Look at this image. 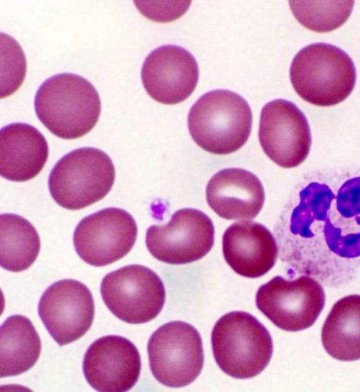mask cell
I'll return each mask as SVG.
<instances>
[{
    "label": "cell",
    "mask_w": 360,
    "mask_h": 392,
    "mask_svg": "<svg viewBox=\"0 0 360 392\" xmlns=\"http://www.w3.org/2000/svg\"><path fill=\"white\" fill-rule=\"evenodd\" d=\"M290 77L297 93L318 106H331L352 93L356 72L349 55L340 48L316 43L301 49L294 57Z\"/></svg>",
    "instance_id": "obj_4"
},
{
    "label": "cell",
    "mask_w": 360,
    "mask_h": 392,
    "mask_svg": "<svg viewBox=\"0 0 360 392\" xmlns=\"http://www.w3.org/2000/svg\"><path fill=\"white\" fill-rule=\"evenodd\" d=\"M137 226L127 211L109 207L82 219L75 228L73 243L86 263L101 267L126 256L137 237Z\"/></svg>",
    "instance_id": "obj_10"
},
{
    "label": "cell",
    "mask_w": 360,
    "mask_h": 392,
    "mask_svg": "<svg viewBox=\"0 0 360 392\" xmlns=\"http://www.w3.org/2000/svg\"><path fill=\"white\" fill-rule=\"evenodd\" d=\"M224 259L238 274L250 278L266 274L274 266L278 247L262 224L244 221L231 224L222 240Z\"/></svg>",
    "instance_id": "obj_16"
},
{
    "label": "cell",
    "mask_w": 360,
    "mask_h": 392,
    "mask_svg": "<svg viewBox=\"0 0 360 392\" xmlns=\"http://www.w3.org/2000/svg\"><path fill=\"white\" fill-rule=\"evenodd\" d=\"M49 145L41 133L25 123H11L0 132V174L16 182L30 180L44 168Z\"/></svg>",
    "instance_id": "obj_18"
},
{
    "label": "cell",
    "mask_w": 360,
    "mask_h": 392,
    "mask_svg": "<svg viewBox=\"0 0 360 392\" xmlns=\"http://www.w3.org/2000/svg\"><path fill=\"white\" fill-rule=\"evenodd\" d=\"M141 81L148 94L167 105L179 103L193 92L198 81V66L193 55L183 47L165 45L145 59Z\"/></svg>",
    "instance_id": "obj_15"
},
{
    "label": "cell",
    "mask_w": 360,
    "mask_h": 392,
    "mask_svg": "<svg viewBox=\"0 0 360 392\" xmlns=\"http://www.w3.org/2000/svg\"><path fill=\"white\" fill-rule=\"evenodd\" d=\"M290 9L298 22L317 32L333 31L349 17L354 1H290Z\"/></svg>",
    "instance_id": "obj_22"
},
{
    "label": "cell",
    "mask_w": 360,
    "mask_h": 392,
    "mask_svg": "<svg viewBox=\"0 0 360 392\" xmlns=\"http://www.w3.org/2000/svg\"><path fill=\"white\" fill-rule=\"evenodd\" d=\"M141 367L136 346L117 335H107L87 348L82 369L86 381L95 390L124 392L136 384Z\"/></svg>",
    "instance_id": "obj_14"
},
{
    "label": "cell",
    "mask_w": 360,
    "mask_h": 392,
    "mask_svg": "<svg viewBox=\"0 0 360 392\" xmlns=\"http://www.w3.org/2000/svg\"><path fill=\"white\" fill-rule=\"evenodd\" d=\"M252 115L248 102L238 93L216 89L202 95L191 107L188 127L195 143L209 152L226 155L248 141Z\"/></svg>",
    "instance_id": "obj_3"
},
{
    "label": "cell",
    "mask_w": 360,
    "mask_h": 392,
    "mask_svg": "<svg viewBox=\"0 0 360 392\" xmlns=\"http://www.w3.org/2000/svg\"><path fill=\"white\" fill-rule=\"evenodd\" d=\"M96 88L82 76L55 74L39 87L34 110L39 121L55 136L75 139L89 133L101 114Z\"/></svg>",
    "instance_id": "obj_2"
},
{
    "label": "cell",
    "mask_w": 360,
    "mask_h": 392,
    "mask_svg": "<svg viewBox=\"0 0 360 392\" xmlns=\"http://www.w3.org/2000/svg\"><path fill=\"white\" fill-rule=\"evenodd\" d=\"M102 299L111 313L130 324L154 319L165 301L160 277L149 268L128 265L105 275L101 284Z\"/></svg>",
    "instance_id": "obj_8"
},
{
    "label": "cell",
    "mask_w": 360,
    "mask_h": 392,
    "mask_svg": "<svg viewBox=\"0 0 360 392\" xmlns=\"http://www.w3.org/2000/svg\"><path fill=\"white\" fill-rule=\"evenodd\" d=\"M259 140L265 154L283 168L303 162L311 145L305 115L293 103L284 99L271 100L263 107Z\"/></svg>",
    "instance_id": "obj_12"
},
{
    "label": "cell",
    "mask_w": 360,
    "mask_h": 392,
    "mask_svg": "<svg viewBox=\"0 0 360 392\" xmlns=\"http://www.w3.org/2000/svg\"><path fill=\"white\" fill-rule=\"evenodd\" d=\"M214 242V228L210 217L191 208L176 211L167 224L151 226L146 235L150 254L170 264L200 259L210 251Z\"/></svg>",
    "instance_id": "obj_11"
},
{
    "label": "cell",
    "mask_w": 360,
    "mask_h": 392,
    "mask_svg": "<svg viewBox=\"0 0 360 392\" xmlns=\"http://www.w3.org/2000/svg\"><path fill=\"white\" fill-rule=\"evenodd\" d=\"M211 341L219 368L236 379L257 376L272 356L273 341L269 331L245 311H232L221 316L212 329Z\"/></svg>",
    "instance_id": "obj_5"
},
{
    "label": "cell",
    "mask_w": 360,
    "mask_h": 392,
    "mask_svg": "<svg viewBox=\"0 0 360 392\" xmlns=\"http://www.w3.org/2000/svg\"><path fill=\"white\" fill-rule=\"evenodd\" d=\"M147 351L153 375L168 387L190 384L203 367L200 334L186 322L172 321L160 326L150 336Z\"/></svg>",
    "instance_id": "obj_7"
},
{
    "label": "cell",
    "mask_w": 360,
    "mask_h": 392,
    "mask_svg": "<svg viewBox=\"0 0 360 392\" xmlns=\"http://www.w3.org/2000/svg\"><path fill=\"white\" fill-rule=\"evenodd\" d=\"M283 254L298 269L332 270L360 259V170L311 174L284 216Z\"/></svg>",
    "instance_id": "obj_1"
},
{
    "label": "cell",
    "mask_w": 360,
    "mask_h": 392,
    "mask_svg": "<svg viewBox=\"0 0 360 392\" xmlns=\"http://www.w3.org/2000/svg\"><path fill=\"white\" fill-rule=\"evenodd\" d=\"M115 178L110 157L98 148L85 147L62 157L53 167L48 183L50 194L58 205L78 210L103 199Z\"/></svg>",
    "instance_id": "obj_6"
},
{
    "label": "cell",
    "mask_w": 360,
    "mask_h": 392,
    "mask_svg": "<svg viewBox=\"0 0 360 392\" xmlns=\"http://www.w3.org/2000/svg\"><path fill=\"white\" fill-rule=\"evenodd\" d=\"M322 344L335 359H360V295L341 298L333 306L322 327Z\"/></svg>",
    "instance_id": "obj_19"
},
{
    "label": "cell",
    "mask_w": 360,
    "mask_h": 392,
    "mask_svg": "<svg viewBox=\"0 0 360 392\" xmlns=\"http://www.w3.org/2000/svg\"><path fill=\"white\" fill-rule=\"evenodd\" d=\"M0 263L3 268L20 272L30 268L40 250V239L32 224L14 214L0 216Z\"/></svg>",
    "instance_id": "obj_21"
},
{
    "label": "cell",
    "mask_w": 360,
    "mask_h": 392,
    "mask_svg": "<svg viewBox=\"0 0 360 392\" xmlns=\"http://www.w3.org/2000/svg\"><path fill=\"white\" fill-rule=\"evenodd\" d=\"M257 308L278 328L297 332L311 327L326 301L322 286L309 276L288 280L276 276L256 294Z\"/></svg>",
    "instance_id": "obj_9"
},
{
    "label": "cell",
    "mask_w": 360,
    "mask_h": 392,
    "mask_svg": "<svg viewBox=\"0 0 360 392\" xmlns=\"http://www.w3.org/2000/svg\"><path fill=\"white\" fill-rule=\"evenodd\" d=\"M38 313L48 332L62 346L77 340L91 327L94 318L93 296L82 282L61 280L43 293Z\"/></svg>",
    "instance_id": "obj_13"
},
{
    "label": "cell",
    "mask_w": 360,
    "mask_h": 392,
    "mask_svg": "<svg viewBox=\"0 0 360 392\" xmlns=\"http://www.w3.org/2000/svg\"><path fill=\"white\" fill-rule=\"evenodd\" d=\"M1 377L19 375L32 368L41 349L31 320L21 315L8 317L0 330Z\"/></svg>",
    "instance_id": "obj_20"
},
{
    "label": "cell",
    "mask_w": 360,
    "mask_h": 392,
    "mask_svg": "<svg viewBox=\"0 0 360 392\" xmlns=\"http://www.w3.org/2000/svg\"><path fill=\"white\" fill-rule=\"evenodd\" d=\"M207 202L220 217L229 220L254 218L265 199L259 179L252 172L238 168L218 171L206 188Z\"/></svg>",
    "instance_id": "obj_17"
}]
</instances>
